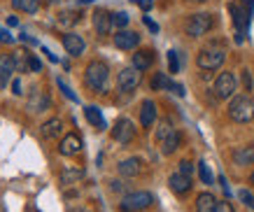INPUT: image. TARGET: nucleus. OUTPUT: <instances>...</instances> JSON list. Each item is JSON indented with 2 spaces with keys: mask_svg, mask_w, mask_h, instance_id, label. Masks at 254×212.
I'll list each match as a JSON object with an SVG mask.
<instances>
[{
  "mask_svg": "<svg viewBox=\"0 0 254 212\" xmlns=\"http://www.w3.org/2000/svg\"><path fill=\"white\" fill-rule=\"evenodd\" d=\"M108 79H110V68L108 63L103 61H91L84 70V82L89 89L98 91V93H105L108 91Z\"/></svg>",
  "mask_w": 254,
  "mask_h": 212,
  "instance_id": "obj_1",
  "label": "nucleus"
},
{
  "mask_svg": "<svg viewBox=\"0 0 254 212\" xmlns=\"http://www.w3.org/2000/svg\"><path fill=\"white\" fill-rule=\"evenodd\" d=\"M229 117H231L236 124H247V121L254 119V103L247 93H240V96H233L231 103H229Z\"/></svg>",
  "mask_w": 254,
  "mask_h": 212,
  "instance_id": "obj_2",
  "label": "nucleus"
},
{
  "mask_svg": "<svg viewBox=\"0 0 254 212\" xmlns=\"http://www.w3.org/2000/svg\"><path fill=\"white\" fill-rule=\"evenodd\" d=\"M229 12L238 28V42H243V33L250 28V19H252V0H236L229 5Z\"/></svg>",
  "mask_w": 254,
  "mask_h": 212,
  "instance_id": "obj_3",
  "label": "nucleus"
},
{
  "mask_svg": "<svg viewBox=\"0 0 254 212\" xmlns=\"http://www.w3.org/2000/svg\"><path fill=\"white\" fill-rule=\"evenodd\" d=\"M212 26H215V19H212V14H208V12L191 14L189 21H187V35H189V38H203Z\"/></svg>",
  "mask_w": 254,
  "mask_h": 212,
  "instance_id": "obj_4",
  "label": "nucleus"
},
{
  "mask_svg": "<svg viewBox=\"0 0 254 212\" xmlns=\"http://www.w3.org/2000/svg\"><path fill=\"white\" fill-rule=\"evenodd\" d=\"M224 59H226V52L224 49H217V47H208V49H200L198 56H196V63H198L200 70H217L222 68Z\"/></svg>",
  "mask_w": 254,
  "mask_h": 212,
  "instance_id": "obj_5",
  "label": "nucleus"
},
{
  "mask_svg": "<svg viewBox=\"0 0 254 212\" xmlns=\"http://www.w3.org/2000/svg\"><path fill=\"white\" fill-rule=\"evenodd\" d=\"M152 203H154V196H152L149 191H133V194H126V196H124L122 210L142 212V210H147Z\"/></svg>",
  "mask_w": 254,
  "mask_h": 212,
  "instance_id": "obj_6",
  "label": "nucleus"
},
{
  "mask_svg": "<svg viewBox=\"0 0 254 212\" xmlns=\"http://www.w3.org/2000/svg\"><path fill=\"white\" fill-rule=\"evenodd\" d=\"M236 89H238V82H236V75L233 72H219V77L215 79V96L219 100H231L236 96Z\"/></svg>",
  "mask_w": 254,
  "mask_h": 212,
  "instance_id": "obj_7",
  "label": "nucleus"
},
{
  "mask_svg": "<svg viewBox=\"0 0 254 212\" xmlns=\"http://www.w3.org/2000/svg\"><path fill=\"white\" fill-rule=\"evenodd\" d=\"M140 79H142V72L140 70H135L131 66V68H124L119 70V75H117V89L124 91V93H131V91L138 89Z\"/></svg>",
  "mask_w": 254,
  "mask_h": 212,
  "instance_id": "obj_8",
  "label": "nucleus"
},
{
  "mask_svg": "<svg viewBox=\"0 0 254 212\" xmlns=\"http://www.w3.org/2000/svg\"><path fill=\"white\" fill-rule=\"evenodd\" d=\"M112 138H115L119 144H128L133 138H135V124H133L131 119H126V117L117 119L115 129H112Z\"/></svg>",
  "mask_w": 254,
  "mask_h": 212,
  "instance_id": "obj_9",
  "label": "nucleus"
},
{
  "mask_svg": "<svg viewBox=\"0 0 254 212\" xmlns=\"http://www.w3.org/2000/svg\"><path fill=\"white\" fill-rule=\"evenodd\" d=\"M49 103H52V100H49V96H47L45 91L42 89H38V86H35V89L31 91V96H28V100H26V110H28V112H45L47 107H49Z\"/></svg>",
  "mask_w": 254,
  "mask_h": 212,
  "instance_id": "obj_10",
  "label": "nucleus"
},
{
  "mask_svg": "<svg viewBox=\"0 0 254 212\" xmlns=\"http://www.w3.org/2000/svg\"><path fill=\"white\" fill-rule=\"evenodd\" d=\"M140 45V35L135 30H119L115 35V47L117 49H124V52H131Z\"/></svg>",
  "mask_w": 254,
  "mask_h": 212,
  "instance_id": "obj_11",
  "label": "nucleus"
},
{
  "mask_svg": "<svg viewBox=\"0 0 254 212\" xmlns=\"http://www.w3.org/2000/svg\"><path fill=\"white\" fill-rule=\"evenodd\" d=\"M93 28H96L98 35H110V30H112V14L108 9L98 7L93 12Z\"/></svg>",
  "mask_w": 254,
  "mask_h": 212,
  "instance_id": "obj_12",
  "label": "nucleus"
},
{
  "mask_svg": "<svg viewBox=\"0 0 254 212\" xmlns=\"http://www.w3.org/2000/svg\"><path fill=\"white\" fill-rule=\"evenodd\" d=\"M63 47H65V52H68L70 56H82L86 49V42L77 33H65V35H63Z\"/></svg>",
  "mask_w": 254,
  "mask_h": 212,
  "instance_id": "obj_13",
  "label": "nucleus"
},
{
  "mask_svg": "<svg viewBox=\"0 0 254 212\" xmlns=\"http://www.w3.org/2000/svg\"><path fill=\"white\" fill-rule=\"evenodd\" d=\"M16 72L14 56H0V89H5L12 82V75Z\"/></svg>",
  "mask_w": 254,
  "mask_h": 212,
  "instance_id": "obj_14",
  "label": "nucleus"
},
{
  "mask_svg": "<svg viewBox=\"0 0 254 212\" xmlns=\"http://www.w3.org/2000/svg\"><path fill=\"white\" fill-rule=\"evenodd\" d=\"M154 121H156V103L147 98L140 105V124H142V129H152Z\"/></svg>",
  "mask_w": 254,
  "mask_h": 212,
  "instance_id": "obj_15",
  "label": "nucleus"
},
{
  "mask_svg": "<svg viewBox=\"0 0 254 212\" xmlns=\"http://www.w3.org/2000/svg\"><path fill=\"white\" fill-rule=\"evenodd\" d=\"M59 151H61L63 156H75V154H79V151H82V140H79V136H75V133L65 136L61 140V144H59Z\"/></svg>",
  "mask_w": 254,
  "mask_h": 212,
  "instance_id": "obj_16",
  "label": "nucleus"
},
{
  "mask_svg": "<svg viewBox=\"0 0 254 212\" xmlns=\"http://www.w3.org/2000/svg\"><path fill=\"white\" fill-rule=\"evenodd\" d=\"M117 170H119V175H122V177H135V175H140V170H142V161H140L138 156L124 159V161H119Z\"/></svg>",
  "mask_w": 254,
  "mask_h": 212,
  "instance_id": "obj_17",
  "label": "nucleus"
},
{
  "mask_svg": "<svg viewBox=\"0 0 254 212\" xmlns=\"http://www.w3.org/2000/svg\"><path fill=\"white\" fill-rule=\"evenodd\" d=\"M152 63H154V52L152 49H138V52L133 54V68L140 70V72L149 70Z\"/></svg>",
  "mask_w": 254,
  "mask_h": 212,
  "instance_id": "obj_18",
  "label": "nucleus"
},
{
  "mask_svg": "<svg viewBox=\"0 0 254 212\" xmlns=\"http://www.w3.org/2000/svg\"><path fill=\"white\" fill-rule=\"evenodd\" d=\"M168 187L175 191V194L182 196V194H187V191L191 189V177H187V175H182V173H173L168 177Z\"/></svg>",
  "mask_w": 254,
  "mask_h": 212,
  "instance_id": "obj_19",
  "label": "nucleus"
},
{
  "mask_svg": "<svg viewBox=\"0 0 254 212\" xmlns=\"http://www.w3.org/2000/svg\"><path fill=\"white\" fill-rule=\"evenodd\" d=\"M233 163H236V166H252L254 163V144L236 147V149H233Z\"/></svg>",
  "mask_w": 254,
  "mask_h": 212,
  "instance_id": "obj_20",
  "label": "nucleus"
},
{
  "mask_svg": "<svg viewBox=\"0 0 254 212\" xmlns=\"http://www.w3.org/2000/svg\"><path fill=\"white\" fill-rule=\"evenodd\" d=\"M217 205H219V201L210 191H203V194L196 196V212H215Z\"/></svg>",
  "mask_w": 254,
  "mask_h": 212,
  "instance_id": "obj_21",
  "label": "nucleus"
},
{
  "mask_svg": "<svg viewBox=\"0 0 254 212\" xmlns=\"http://www.w3.org/2000/svg\"><path fill=\"white\" fill-rule=\"evenodd\" d=\"M84 117H86V121L91 124V126H96L98 131H103L108 124H105V117H103V112H100V107H96V105H86L84 107Z\"/></svg>",
  "mask_w": 254,
  "mask_h": 212,
  "instance_id": "obj_22",
  "label": "nucleus"
},
{
  "mask_svg": "<svg viewBox=\"0 0 254 212\" xmlns=\"http://www.w3.org/2000/svg\"><path fill=\"white\" fill-rule=\"evenodd\" d=\"M180 144H182V133L175 129V131H173V133H170V136L161 142V151L166 154V156H170V154H175V151L180 149Z\"/></svg>",
  "mask_w": 254,
  "mask_h": 212,
  "instance_id": "obj_23",
  "label": "nucleus"
},
{
  "mask_svg": "<svg viewBox=\"0 0 254 212\" xmlns=\"http://www.w3.org/2000/svg\"><path fill=\"white\" fill-rule=\"evenodd\" d=\"M61 131H63V121L61 119H49L40 126V133H42L45 138H59L61 136Z\"/></svg>",
  "mask_w": 254,
  "mask_h": 212,
  "instance_id": "obj_24",
  "label": "nucleus"
},
{
  "mask_svg": "<svg viewBox=\"0 0 254 212\" xmlns=\"http://www.w3.org/2000/svg\"><path fill=\"white\" fill-rule=\"evenodd\" d=\"M84 177V170L82 168H75V166H65L61 170V182L63 184H75L77 180Z\"/></svg>",
  "mask_w": 254,
  "mask_h": 212,
  "instance_id": "obj_25",
  "label": "nucleus"
},
{
  "mask_svg": "<svg viewBox=\"0 0 254 212\" xmlns=\"http://www.w3.org/2000/svg\"><path fill=\"white\" fill-rule=\"evenodd\" d=\"M12 7H14V9H21V12H28V14H33V12H38L40 0H12Z\"/></svg>",
  "mask_w": 254,
  "mask_h": 212,
  "instance_id": "obj_26",
  "label": "nucleus"
},
{
  "mask_svg": "<svg viewBox=\"0 0 254 212\" xmlns=\"http://www.w3.org/2000/svg\"><path fill=\"white\" fill-rule=\"evenodd\" d=\"M170 79L163 72H154V77H152V91H163V89H170Z\"/></svg>",
  "mask_w": 254,
  "mask_h": 212,
  "instance_id": "obj_27",
  "label": "nucleus"
},
{
  "mask_svg": "<svg viewBox=\"0 0 254 212\" xmlns=\"http://www.w3.org/2000/svg\"><path fill=\"white\" fill-rule=\"evenodd\" d=\"M173 131H175V129H173L170 119H163L161 124H159V129H156V140H159V142H163V140H166V138H168Z\"/></svg>",
  "mask_w": 254,
  "mask_h": 212,
  "instance_id": "obj_28",
  "label": "nucleus"
},
{
  "mask_svg": "<svg viewBox=\"0 0 254 212\" xmlns=\"http://www.w3.org/2000/svg\"><path fill=\"white\" fill-rule=\"evenodd\" d=\"M198 175H200V180H203V184H212V182H215V177H212V173H210V168L205 161L198 163Z\"/></svg>",
  "mask_w": 254,
  "mask_h": 212,
  "instance_id": "obj_29",
  "label": "nucleus"
},
{
  "mask_svg": "<svg viewBox=\"0 0 254 212\" xmlns=\"http://www.w3.org/2000/svg\"><path fill=\"white\" fill-rule=\"evenodd\" d=\"M112 26L124 30L128 26V14H126V12H115V14H112Z\"/></svg>",
  "mask_w": 254,
  "mask_h": 212,
  "instance_id": "obj_30",
  "label": "nucleus"
},
{
  "mask_svg": "<svg viewBox=\"0 0 254 212\" xmlns=\"http://www.w3.org/2000/svg\"><path fill=\"white\" fill-rule=\"evenodd\" d=\"M177 173L187 175V177H191V175H193V163H191V161H189V159L180 161V163H177Z\"/></svg>",
  "mask_w": 254,
  "mask_h": 212,
  "instance_id": "obj_31",
  "label": "nucleus"
},
{
  "mask_svg": "<svg viewBox=\"0 0 254 212\" xmlns=\"http://www.w3.org/2000/svg\"><path fill=\"white\" fill-rule=\"evenodd\" d=\"M168 68L170 72H180V56H177V52H168Z\"/></svg>",
  "mask_w": 254,
  "mask_h": 212,
  "instance_id": "obj_32",
  "label": "nucleus"
},
{
  "mask_svg": "<svg viewBox=\"0 0 254 212\" xmlns=\"http://www.w3.org/2000/svg\"><path fill=\"white\" fill-rule=\"evenodd\" d=\"M26 63H28V68H31L33 72H42V61L35 59L33 54H28V59H26Z\"/></svg>",
  "mask_w": 254,
  "mask_h": 212,
  "instance_id": "obj_33",
  "label": "nucleus"
},
{
  "mask_svg": "<svg viewBox=\"0 0 254 212\" xmlns=\"http://www.w3.org/2000/svg\"><path fill=\"white\" fill-rule=\"evenodd\" d=\"M238 198H240V201H243V203L247 205V208H252V210H254V196H252V194H250V191H247V189L238 191Z\"/></svg>",
  "mask_w": 254,
  "mask_h": 212,
  "instance_id": "obj_34",
  "label": "nucleus"
},
{
  "mask_svg": "<svg viewBox=\"0 0 254 212\" xmlns=\"http://www.w3.org/2000/svg\"><path fill=\"white\" fill-rule=\"evenodd\" d=\"M59 21H61V23H75V21H79V12H77V14H75V12H63Z\"/></svg>",
  "mask_w": 254,
  "mask_h": 212,
  "instance_id": "obj_35",
  "label": "nucleus"
},
{
  "mask_svg": "<svg viewBox=\"0 0 254 212\" xmlns=\"http://www.w3.org/2000/svg\"><path fill=\"white\" fill-rule=\"evenodd\" d=\"M59 89L63 91V96H65V98L68 100H77V96H75V93H72V91H70V86L65 82H63V79H59Z\"/></svg>",
  "mask_w": 254,
  "mask_h": 212,
  "instance_id": "obj_36",
  "label": "nucleus"
},
{
  "mask_svg": "<svg viewBox=\"0 0 254 212\" xmlns=\"http://www.w3.org/2000/svg\"><path fill=\"white\" fill-rule=\"evenodd\" d=\"M243 86H245V91H252V75H250V70H243Z\"/></svg>",
  "mask_w": 254,
  "mask_h": 212,
  "instance_id": "obj_37",
  "label": "nucleus"
},
{
  "mask_svg": "<svg viewBox=\"0 0 254 212\" xmlns=\"http://www.w3.org/2000/svg\"><path fill=\"white\" fill-rule=\"evenodd\" d=\"M215 212H236V210H233V205L229 203V201H219V205H217Z\"/></svg>",
  "mask_w": 254,
  "mask_h": 212,
  "instance_id": "obj_38",
  "label": "nucleus"
},
{
  "mask_svg": "<svg viewBox=\"0 0 254 212\" xmlns=\"http://www.w3.org/2000/svg\"><path fill=\"white\" fill-rule=\"evenodd\" d=\"M0 42H5V45H12V42H14V38L9 35L7 30H0Z\"/></svg>",
  "mask_w": 254,
  "mask_h": 212,
  "instance_id": "obj_39",
  "label": "nucleus"
},
{
  "mask_svg": "<svg viewBox=\"0 0 254 212\" xmlns=\"http://www.w3.org/2000/svg\"><path fill=\"white\" fill-rule=\"evenodd\" d=\"M12 93L21 96V79H12Z\"/></svg>",
  "mask_w": 254,
  "mask_h": 212,
  "instance_id": "obj_40",
  "label": "nucleus"
},
{
  "mask_svg": "<svg viewBox=\"0 0 254 212\" xmlns=\"http://www.w3.org/2000/svg\"><path fill=\"white\" fill-rule=\"evenodd\" d=\"M170 91H173V93H177V96H185V86H182V84H170Z\"/></svg>",
  "mask_w": 254,
  "mask_h": 212,
  "instance_id": "obj_41",
  "label": "nucleus"
},
{
  "mask_svg": "<svg viewBox=\"0 0 254 212\" xmlns=\"http://www.w3.org/2000/svg\"><path fill=\"white\" fill-rule=\"evenodd\" d=\"M110 189H112V191H122V189H124V184H122L119 180H112V182H110Z\"/></svg>",
  "mask_w": 254,
  "mask_h": 212,
  "instance_id": "obj_42",
  "label": "nucleus"
},
{
  "mask_svg": "<svg viewBox=\"0 0 254 212\" xmlns=\"http://www.w3.org/2000/svg\"><path fill=\"white\" fill-rule=\"evenodd\" d=\"M145 23H147V28L152 30V33H156V30H159V26H156V23L152 21V19H149V16H145Z\"/></svg>",
  "mask_w": 254,
  "mask_h": 212,
  "instance_id": "obj_43",
  "label": "nucleus"
},
{
  "mask_svg": "<svg viewBox=\"0 0 254 212\" xmlns=\"http://www.w3.org/2000/svg\"><path fill=\"white\" fill-rule=\"evenodd\" d=\"M42 52H45V54H47V59L52 61V63H56V61H59V59H56V56H54V54L49 52V49H45V47H42Z\"/></svg>",
  "mask_w": 254,
  "mask_h": 212,
  "instance_id": "obj_44",
  "label": "nucleus"
},
{
  "mask_svg": "<svg viewBox=\"0 0 254 212\" xmlns=\"http://www.w3.org/2000/svg\"><path fill=\"white\" fill-rule=\"evenodd\" d=\"M21 40L23 42H28V45H38V40H33L31 35H21Z\"/></svg>",
  "mask_w": 254,
  "mask_h": 212,
  "instance_id": "obj_45",
  "label": "nucleus"
},
{
  "mask_svg": "<svg viewBox=\"0 0 254 212\" xmlns=\"http://www.w3.org/2000/svg\"><path fill=\"white\" fill-rule=\"evenodd\" d=\"M7 23H9V26H16V23H19V19H16V16H9Z\"/></svg>",
  "mask_w": 254,
  "mask_h": 212,
  "instance_id": "obj_46",
  "label": "nucleus"
},
{
  "mask_svg": "<svg viewBox=\"0 0 254 212\" xmlns=\"http://www.w3.org/2000/svg\"><path fill=\"white\" fill-rule=\"evenodd\" d=\"M250 182H252V184H254V173H252V177H250Z\"/></svg>",
  "mask_w": 254,
  "mask_h": 212,
  "instance_id": "obj_47",
  "label": "nucleus"
},
{
  "mask_svg": "<svg viewBox=\"0 0 254 212\" xmlns=\"http://www.w3.org/2000/svg\"><path fill=\"white\" fill-rule=\"evenodd\" d=\"M49 2H56V0H49Z\"/></svg>",
  "mask_w": 254,
  "mask_h": 212,
  "instance_id": "obj_48",
  "label": "nucleus"
},
{
  "mask_svg": "<svg viewBox=\"0 0 254 212\" xmlns=\"http://www.w3.org/2000/svg\"><path fill=\"white\" fill-rule=\"evenodd\" d=\"M196 2H203V0H196Z\"/></svg>",
  "mask_w": 254,
  "mask_h": 212,
  "instance_id": "obj_49",
  "label": "nucleus"
}]
</instances>
